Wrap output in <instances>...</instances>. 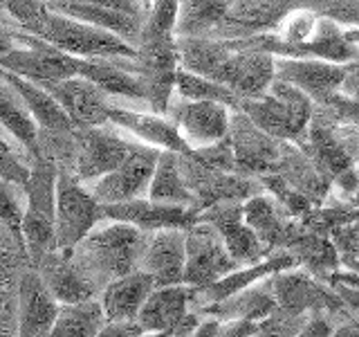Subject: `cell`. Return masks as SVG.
<instances>
[{"mask_svg": "<svg viewBox=\"0 0 359 337\" xmlns=\"http://www.w3.org/2000/svg\"><path fill=\"white\" fill-rule=\"evenodd\" d=\"M149 234L130 223L112 220L104 230H93L70 252L95 286L104 290L108 281L140 267Z\"/></svg>", "mask_w": 359, "mask_h": 337, "instance_id": "cell-1", "label": "cell"}, {"mask_svg": "<svg viewBox=\"0 0 359 337\" xmlns=\"http://www.w3.org/2000/svg\"><path fill=\"white\" fill-rule=\"evenodd\" d=\"M56 178L59 168L43 157H29V178L22 185V216L18 239L22 241L27 263H39L56 247L54 207H56Z\"/></svg>", "mask_w": 359, "mask_h": 337, "instance_id": "cell-2", "label": "cell"}, {"mask_svg": "<svg viewBox=\"0 0 359 337\" xmlns=\"http://www.w3.org/2000/svg\"><path fill=\"white\" fill-rule=\"evenodd\" d=\"M22 32H29L34 37L48 41L54 48L79 56V59H115V56H130L133 59L137 54L133 45L117 37L115 32L65 16L61 11L48 7V3H43L36 18Z\"/></svg>", "mask_w": 359, "mask_h": 337, "instance_id": "cell-3", "label": "cell"}, {"mask_svg": "<svg viewBox=\"0 0 359 337\" xmlns=\"http://www.w3.org/2000/svg\"><path fill=\"white\" fill-rule=\"evenodd\" d=\"M236 108L243 110L267 135L294 144L306 140L310 119L314 115V101L301 88L276 77L265 95L252 99L241 97Z\"/></svg>", "mask_w": 359, "mask_h": 337, "instance_id": "cell-4", "label": "cell"}, {"mask_svg": "<svg viewBox=\"0 0 359 337\" xmlns=\"http://www.w3.org/2000/svg\"><path fill=\"white\" fill-rule=\"evenodd\" d=\"M9 29L16 43H22V48L16 45V48H11L7 54L0 56V65L5 70L18 77H25L36 84L59 81V79L74 77L81 72L83 59L54 48L48 41L34 37L29 32H22L18 27H9Z\"/></svg>", "mask_w": 359, "mask_h": 337, "instance_id": "cell-5", "label": "cell"}, {"mask_svg": "<svg viewBox=\"0 0 359 337\" xmlns=\"http://www.w3.org/2000/svg\"><path fill=\"white\" fill-rule=\"evenodd\" d=\"M101 220H104L101 218V202L93 196L88 185L81 183L74 173L59 171L54 207L56 247L70 250L76 243H81Z\"/></svg>", "mask_w": 359, "mask_h": 337, "instance_id": "cell-6", "label": "cell"}, {"mask_svg": "<svg viewBox=\"0 0 359 337\" xmlns=\"http://www.w3.org/2000/svg\"><path fill=\"white\" fill-rule=\"evenodd\" d=\"M180 168L184 183L194 194V209L200 213L220 200H247L263 191L261 178H247L233 171H220L202 164L191 153H180Z\"/></svg>", "mask_w": 359, "mask_h": 337, "instance_id": "cell-7", "label": "cell"}, {"mask_svg": "<svg viewBox=\"0 0 359 337\" xmlns=\"http://www.w3.org/2000/svg\"><path fill=\"white\" fill-rule=\"evenodd\" d=\"M269 281L280 308L294 312H328L341 319L353 310L334 286L310 275L308 270H280L269 277Z\"/></svg>", "mask_w": 359, "mask_h": 337, "instance_id": "cell-8", "label": "cell"}, {"mask_svg": "<svg viewBox=\"0 0 359 337\" xmlns=\"http://www.w3.org/2000/svg\"><path fill=\"white\" fill-rule=\"evenodd\" d=\"M157 146L135 142L130 153L123 157V162L101 176L93 183H86L88 189L93 191V196L101 205H112V202H126L133 198H142L144 194L149 196V185L155 171L157 157H160Z\"/></svg>", "mask_w": 359, "mask_h": 337, "instance_id": "cell-9", "label": "cell"}, {"mask_svg": "<svg viewBox=\"0 0 359 337\" xmlns=\"http://www.w3.org/2000/svg\"><path fill=\"white\" fill-rule=\"evenodd\" d=\"M196 288L189 284L157 286L137 315L146 333L160 335H194L202 315L191 308Z\"/></svg>", "mask_w": 359, "mask_h": 337, "instance_id": "cell-10", "label": "cell"}, {"mask_svg": "<svg viewBox=\"0 0 359 337\" xmlns=\"http://www.w3.org/2000/svg\"><path fill=\"white\" fill-rule=\"evenodd\" d=\"M187 234V263H184V284L194 288H205L220 277L229 275L241 263L229 254L220 232L207 220H196Z\"/></svg>", "mask_w": 359, "mask_h": 337, "instance_id": "cell-11", "label": "cell"}, {"mask_svg": "<svg viewBox=\"0 0 359 337\" xmlns=\"http://www.w3.org/2000/svg\"><path fill=\"white\" fill-rule=\"evenodd\" d=\"M229 140L233 146V171L247 178H261L272 173L276 168V160L280 153V142L245 115L243 110L231 108L229 115Z\"/></svg>", "mask_w": 359, "mask_h": 337, "instance_id": "cell-12", "label": "cell"}, {"mask_svg": "<svg viewBox=\"0 0 359 337\" xmlns=\"http://www.w3.org/2000/svg\"><path fill=\"white\" fill-rule=\"evenodd\" d=\"M74 176L81 183H93V180L117 168L135 144L133 140H126L119 133L110 131L108 124H104V126H74Z\"/></svg>", "mask_w": 359, "mask_h": 337, "instance_id": "cell-13", "label": "cell"}, {"mask_svg": "<svg viewBox=\"0 0 359 337\" xmlns=\"http://www.w3.org/2000/svg\"><path fill=\"white\" fill-rule=\"evenodd\" d=\"M166 115L177 126L180 135L191 149H198V146L213 144L227 135L231 108L218 104V101L180 97L177 101L171 99Z\"/></svg>", "mask_w": 359, "mask_h": 337, "instance_id": "cell-14", "label": "cell"}, {"mask_svg": "<svg viewBox=\"0 0 359 337\" xmlns=\"http://www.w3.org/2000/svg\"><path fill=\"white\" fill-rule=\"evenodd\" d=\"M198 218L211 223L220 232L229 254L241 265H254L263 261V256L272 254L265 247V243L256 236V232L245 223L243 200H220L216 205L202 209Z\"/></svg>", "mask_w": 359, "mask_h": 337, "instance_id": "cell-15", "label": "cell"}, {"mask_svg": "<svg viewBox=\"0 0 359 337\" xmlns=\"http://www.w3.org/2000/svg\"><path fill=\"white\" fill-rule=\"evenodd\" d=\"M41 86L59 101L72 126H104L108 124L110 95H106L90 79L74 74L59 79V81H43Z\"/></svg>", "mask_w": 359, "mask_h": 337, "instance_id": "cell-16", "label": "cell"}, {"mask_svg": "<svg viewBox=\"0 0 359 337\" xmlns=\"http://www.w3.org/2000/svg\"><path fill=\"white\" fill-rule=\"evenodd\" d=\"M101 218L130 223L144 232L157 230H187L198 220V211L187 205H171V202H157L151 198H133L126 202H112L101 205Z\"/></svg>", "mask_w": 359, "mask_h": 337, "instance_id": "cell-17", "label": "cell"}, {"mask_svg": "<svg viewBox=\"0 0 359 337\" xmlns=\"http://www.w3.org/2000/svg\"><path fill=\"white\" fill-rule=\"evenodd\" d=\"M274 59L276 56L269 52L238 50L231 45V52L227 54V59L222 61L213 81L227 86L238 97H250V99L261 97L267 93L269 84H272L276 77Z\"/></svg>", "mask_w": 359, "mask_h": 337, "instance_id": "cell-18", "label": "cell"}, {"mask_svg": "<svg viewBox=\"0 0 359 337\" xmlns=\"http://www.w3.org/2000/svg\"><path fill=\"white\" fill-rule=\"evenodd\" d=\"M301 7L299 0H233L227 16L207 37L245 39L254 34L274 32L290 9Z\"/></svg>", "mask_w": 359, "mask_h": 337, "instance_id": "cell-19", "label": "cell"}, {"mask_svg": "<svg viewBox=\"0 0 359 337\" xmlns=\"http://www.w3.org/2000/svg\"><path fill=\"white\" fill-rule=\"evenodd\" d=\"M274 67L276 79L301 88L314 104H323L332 93H339L348 72V63H332L325 59H292V56H276Z\"/></svg>", "mask_w": 359, "mask_h": 337, "instance_id": "cell-20", "label": "cell"}, {"mask_svg": "<svg viewBox=\"0 0 359 337\" xmlns=\"http://www.w3.org/2000/svg\"><path fill=\"white\" fill-rule=\"evenodd\" d=\"M303 153L317 164L319 171H323L328 178H334L353 168L357 164V157L346 149V144L339 140V135L334 133L332 115L319 104L314 106V115L310 119L308 135L301 144Z\"/></svg>", "mask_w": 359, "mask_h": 337, "instance_id": "cell-21", "label": "cell"}, {"mask_svg": "<svg viewBox=\"0 0 359 337\" xmlns=\"http://www.w3.org/2000/svg\"><path fill=\"white\" fill-rule=\"evenodd\" d=\"M59 308V299L45 286L39 270L29 265L18 281V333L29 337L50 335Z\"/></svg>", "mask_w": 359, "mask_h": 337, "instance_id": "cell-22", "label": "cell"}, {"mask_svg": "<svg viewBox=\"0 0 359 337\" xmlns=\"http://www.w3.org/2000/svg\"><path fill=\"white\" fill-rule=\"evenodd\" d=\"M187 263V234L184 230L168 227L149 234L140 270H146L155 279L157 286L184 284Z\"/></svg>", "mask_w": 359, "mask_h": 337, "instance_id": "cell-23", "label": "cell"}, {"mask_svg": "<svg viewBox=\"0 0 359 337\" xmlns=\"http://www.w3.org/2000/svg\"><path fill=\"white\" fill-rule=\"evenodd\" d=\"M245 223L256 232L269 252L287 250L301 230L299 218L290 216L267 191L245 200Z\"/></svg>", "mask_w": 359, "mask_h": 337, "instance_id": "cell-24", "label": "cell"}, {"mask_svg": "<svg viewBox=\"0 0 359 337\" xmlns=\"http://www.w3.org/2000/svg\"><path fill=\"white\" fill-rule=\"evenodd\" d=\"M34 267L39 270L45 286L59 299V303H74L101 295V290L83 272L70 250H54L45 254L39 263H34Z\"/></svg>", "mask_w": 359, "mask_h": 337, "instance_id": "cell-25", "label": "cell"}, {"mask_svg": "<svg viewBox=\"0 0 359 337\" xmlns=\"http://www.w3.org/2000/svg\"><path fill=\"white\" fill-rule=\"evenodd\" d=\"M108 124L128 131L140 142L157 146V149H162V151H175V153L194 151L182 135H180L175 124L168 117L160 115V112H137V110H128V108H119L115 104H110Z\"/></svg>", "mask_w": 359, "mask_h": 337, "instance_id": "cell-26", "label": "cell"}, {"mask_svg": "<svg viewBox=\"0 0 359 337\" xmlns=\"http://www.w3.org/2000/svg\"><path fill=\"white\" fill-rule=\"evenodd\" d=\"M297 258L292 256L287 250H276L269 254L265 261H258L254 265H241L231 270L229 275L220 277L218 281L205 286V288H196V295L194 301H191V308H202V306H209V303H216L227 299L233 292H238L247 286L256 284L265 277H272L280 270H290V267H297Z\"/></svg>", "mask_w": 359, "mask_h": 337, "instance_id": "cell-27", "label": "cell"}, {"mask_svg": "<svg viewBox=\"0 0 359 337\" xmlns=\"http://www.w3.org/2000/svg\"><path fill=\"white\" fill-rule=\"evenodd\" d=\"M274 171L280 178H285L297 191H301L312 202V207L323 205L332 194V178L319 171L317 164L294 142H280V153Z\"/></svg>", "mask_w": 359, "mask_h": 337, "instance_id": "cell-28", "label": "cell"}, {"mask_svg": "<svg viewBox=\"0 0 359 337\" xmlns=\"http://www.w3.org/2000/svg\"><path fill=\"white\" fill-rule=\"evenodd\" d=\"M155 290V279L146 270H133L106 284L101 290V306L106 312V322L115 319H137L144 301Z\"/></svg>", "mask_w": 359, "mask_h": 337, "instance_id": "cell-29", "label": "cell"}, {"mask_svg": "<svg viewBox=\"0 0 359 337\" xmlns=\"http://www.w3.org/2000/svg\"><path fill=\"white\" fill-rule=\"evenodd\" d=\"M274 308H278V301L274 295L272 281L269 277L256 281V284L247 286L238 292H233L227 299L209 303V306L194 308L200 315H211V317L222 319H252V322H261L267 317Z\"/></svg>", "mask_w": 359, "mask_h": 337, "instance_id": "cell-30", "label": "cell"}, {"mask_svg": "<svg viewBox=\"0 0 359 337\" xmlns=\"http://www.w3.org/2000/svg\"><path fill=\"white\" fill-rule=\"evenodd\" d=\"M48 7L61 11L65 16L79 18L90 25H97L101 29L115 32L117 37H121L126 43H130L135 48V43L140 39L144 14H130V11L112 9L104 5H93V3H81V0H52Z\"/></svg>", "mask_w": 359, "mask_h": 337, "instance_id": "cell-31", "label": "cell"}, {"mask_svg": "<svg viewBox=\"0 0 359 337\" xmlns=\"http://www.w3.org/2000/svg\"><path fill=\"white\" fill-rule=\"evenodd\" d=\"M0 77H3L5 81L20 95V99L25 101V106L32 112V117L36 119L39 128H52V131H72L74 128L70 117H67V112L41 84L9 72L3 65H0Z\"/></svg>", "mask_w": 359, "mask_h": 337, "instance_id": "cell-32", "label": "cell"}, {"mask_svg": "<svg viewBox=\"0 0 359 337\" xmlns=\"http://www.w3.org/2000/svg\"><path fill=\"white\" fill-rule=\"evenodd\" d=\"M287 252L297 258L299 265H303V270H308L310 275H314L321 281L328 275H332L334 270L341 267L339 252H337L330 236L325 234H317L301 227L297 239L287 247Z\"/></svg>", "mask_w": 359, "mask_h": 337, "instance_id": "cell-33", "label": "cell"}, {"mask_svg": "<svg viewBox=\"0 0 359 337\" xmlns=\"http://www.w3.org/2000/svg\"><path fill=\"white\" fill-rule=\"evenodd\" d=\"M119 59L121 56H115V59H83L79 74L95 81L110 97H128L146 101L140 79L128 67H123Z\"/></svg>", "mask_w": 359, "mask_h": 337, "instance_id": "cell-34", "label": "cell"}, {"mask_svg": "<svg viewBox=\"0 0 359 337\" xmlns=\"http://www.w3.org/2000/svg\"><path fill=\"white\" fill-rule=\"evenodd\" d=\"M0 128H5L32 157L36 153L39 124L27 110L25 101L0 77Z\"/></svg>", "mask_w": 359, "mask_h": 337, "instance_id": "cell-35", "label": "cell"}, {"mask_svg": "<svg viewBox=\"0 0 359 337\" xmlns=\"http://www.w3.org/2000/svg\"><path fill=\"white\" fill-rule=\"evenodd\" d=\"M149 198L157 202H171V205H187L194 209L196 200L184 183L182 168H180V153L160 151L149 185Z\"/></svg>", "mask_w": 359, "mask_h": 337, "instance_id": "cell-36", "label": "cell"}, {"mask_svg": "<svg viewBox=\"0 0 359 337\" xmlns=\"http://www.w3.org/2000/svg\"><path fill=\"white\" fill-rule=\"evenodd\" d=\"M106 326V312L101 306V299H83L74 303H61L56 315L54 329L50 335L63 337H97Z\"/></svg>", "mask_w": 359, "mask_h": 337, "instance_id": "cell-37", "label": "cell"}, {"mask_svg": "<svg viewBox=\"0 0 359 337\" xmlns=\"http://www.w3.org/2000/svg\"><path fill=\"white\" fill-rule=\"evenodd\" d=\"M233 0H180L175 37H207L227 16Z\"/></svg>", "mask_w": 359, "mask_h": 337, "instance_id": "cell-38", "label": "cell"}, {"mask_svg": "<svg viewBox=\"0 0 359 337\" xmlns=\"http://www.w3.org/2000/svg\"><path fill=\"white\" fill-rule=\"evenodd\" d=\"M175 93L182 99H207V101H218L229 108L238 106L241 97L229 90L227 86H222L218 81H213L209 77H202L187 70V67L180 65L177 74H175Z\"/></svg>", "mask_w": 359, "mask_h": 337, "instance_id": "cell-39", "label": "cell"}, {"mask_svg": "<svg viewBox=\"0 0 359 337\" xmlns=\"http://www.w3.org/2000/svg\"><path fill=\"white\" fill-rule=\"evenodd\" d=\"M32 157H43L52 162L59 171L74 173L76 166V140L74 128L72 131H52V128H39L36 135V153Z\"/></svg>", "mask_w": 359, "mask_h": 337, "instance_id": "cell-40", "label": "cell"}, {"mask_svg": "<svg viewBox=\"0 0 359 337\" xmlns=\"http://www.w3.org/2000/svg\"><path fill=\"white\" fill-rule=\"evenodd\" d=\"M357 218H359V207L351 205L348 200H341V202H334V205H328V207L325 205L312 207L306 216L299 218V223L303 230L330 236V232L337 227V225L353 223Z\"/></svg>", "mask_w": 359, "mask_h": 337, "instance_id": "cell-41", "label": "cell"}, {"mask_svg": "<svg viewBox=\"0 0 359 337\" xmlns=\"http://www.w3.org/2000/svg\"><path fill=\"white\" fill-rule=\"evenodd\" d=\"M261 183H263V191H267L269 196H274L278 200V205L283 207L290 216L301 218L312 209V202L292 187L285 178H280L276 171L272 173H265L261 176Z\"/></svg>", "mask_w": 359, "mask_h": 337, "instance_id": "cell-42", "label": "cell"}, {"mask_svg": "<svg viewBox=\"0 0 359 337\" xmlns=\"http://www.w3.org/2000/svg\"><path fill=\"white\" fill-rule=\"evenodd\" d=\"M308 322V312H294L287 308H274L258 322L256 335H301Z\"/></svg>", "mask_w": 359, "mask_h": 337, "instance_id": "cell-43", "label": "cell"}, {"mask_svg": "<svg viewBox=\"0 0 359 337\" xmlns=\"http://www.w3.org/2000/svg\"><path fill=\"white\" fill-rule=\"evenodd\" d=\"M301 7H310L339 25L359 27V0H299Z\"/></svg>", "mask_w": 359, "mask_h": 337, "instance_id": "cell-44", "label": "cell"}, {"mask_svg": "<svg viewBox=\"0 0 359 337\" xmlns=\"http://www.w3.org/2000/svg\"><path fill=\"white\" fill-rule=\"evenodd\" d=\"M22 187L7 183V180L0 178V223L9 227L18 236L20 230V216H22Z\"/></svg>", "mask_w": 359, "mask_h": 337, "instance_id": "cell-45", "label": "cell"}, {"mask_svg": "<svg viewBox=\"0 0 359 337\" xmlns=\"http://www.w3.org/2000/svg\"><path fill=\"white\" fill-rule=\"evenodd\" d=\"M191 155L200 160L202 164L213 166V168H220V171H233L236 160H233V146L229 135H224L222 140L207 144V146H198V149L191 151ZM236 173V171H233Z\"/></svg>", "mask_w": 359, "mask_h": 337, "instance_id": "cell-46", "label": "cell"}, {"mask_svg": "<svg viewBox=\"0 0 359 337\" xmlns=\"http://www.w3.org/2000/svg\"><path fill=\"white\" fill-rule=\"evenodd\" d=\"M0 178L18 187L25 185L29 178V162L22 160L20 153L11 149L5 140H0Z\"/></svg>", "mask_w": 359, "mask_h": 337, "instance_id": "cell-47", "label": "cell"}, {"mask_svg": "<svg viewBox=\"0 0 359 337\" xmlns=\"http://www.w3.org/2000/svg\"><path fill=\"white\" fill-rule=\"evenodd\" d=\"M323 106L325 110L330 112L332 117L337 119H341L346 124H353V126L359 128V99H353V97H346L341 93H332L328 99L323 101Z\"/></svg>", "mask_w": 359, "mask_h": 337, "instance_id": "cell-48", "label": "cell"}, {"mask_svg": "<svg viewBox=\"0 0 359 337\" xmlns=\"http://www.w3.org/2000/svg\"><path fill=\"white\" fill-rule=\"evenodd\" d=\"M341 267L334 270L323 281L325 284H346L351 288H359V254H341Z\"/></svg>", "mask_w": 359, "mask_h": 337, "instance_id": "cell-49", "label": "cell"}, {"mask_svg": "<svg viewBox=\"0 0 359 337\" xmlns=\"http://www.w3.org/2000/svg\"><path fill=\"white\" fill-rule=\"evenodd\" d=\"M140 335H146V331L142 329V324L137 319L106 322V326L99 333V337H140Z\"/></svg>", "mask_w": 359, "mask_h": 337, "instance_id": "cell-50", "label": "cell"}, {"mask_svg": "<svg viewBox=\"0 0 359 337\" xmlns=\"http://www.w3.org/2000/svg\"><path fill=\"white\" fill-rule=\"evenodd\" d=\"M258 322L252 319H222L218 335H229V337H243V335H256Z\"/></svg>", "mask_w": 359, "mask_h": 337, "instance_id": "cell-51", "label": "cell"}, {"mask_svg": "<svg viewBox=\"0 0 359 337\" xmlns=\"http://www.w3.org/2000/svg\"><path fill=\"white\" fill-rule=\"evenodd\" d=\"M339 93L346 95V97L359 99V61L348 63V72H346V79H344V84L339 88Z\"/></svg>", "mask_w": 359, "mask_h": 337, "instance_id": "cell-52", "label": "cell"}, {"mask_svg": "<svg viewBox=\"0 0 359 337\" xmlns=\"http://www.w3.org/2000/svg\"><path fill=\"white\" fill-rule=\"evenodd\" d=\"M337 288V292L344 297V301L351 306L353 310H359V288H351V286H346V284H330Z\"/></svg>", "mask_w": 359, "mask_h": 337, "instance_id": "cell-53", "label": "cell"}, {"mask_svg": "<svg viewBox=\"0 0 359 337\" xmlns=\"http://www.w3.org/2000/svg\"><path fill=\"white\" fill-rule=\"evenodd\" d=\"M11 48H16V39L11 37V29L7 25H0V56L7 54Z\"/></svg>", "mask_w": 359, "mask_h": 337, "instance_id": "cell-54", "label": "cell"}, {"mask_svg": "<svg viewBox=\"0 0 359 337\" xmlns=\"http://www.w3.org/2000/svg\"><path fill=\"white\" fill-rule=\"evenodd\" d=\"M344 34H346V39H348V41L355 43L357 48H359V27H351V29H346Z\"/></svg>", "mask_w": 359, "mask_h": 337, "instance_id": "cell-55", "label": "cell"}, {"mask_svg": "<svg viewBox=\"0 0 359 337\" xmlns=\"http://www.w3.org/2000/svg\"><path fill=\"white\" fill-rule=\"evenodd\" d=\"M357 171H359V157H357ZM348 202H351V205H355V207H359V189L355 191V196L348 200Z\"/></svg>", "mask_w": 359, "mask_h": 337, "instance_id": "cell-56", "label": "cell"}, {"mask_svg": "<svg viewBox=\"0 0 359 337\" xmlns=\"http://www.w3.org/2000/svg\"><path fill=\"white\" fill-rule=\"evenodd\" d=\"M140 3H142V7H144V9H146V7H149V5H151V3H153V0H140Z\"/></svg>", "mask_w": 359, "mask_h": 337, "instance_id": "cell-57", "label": "cell"}, {"mask_svg": "<svg viewBox=\"0 0 359 337\" xmlns=\"http://www.w3.org/2000/svg\"><path fill=\"white\" fill-rule=\"evenodd\" d=\"M355 227H357V232H359V218L355 220Z\"/></svg>", "mask_w": 359, "mask_h": 337, "instance_id": "cell-58", "label": "cell"}]
</instances>
